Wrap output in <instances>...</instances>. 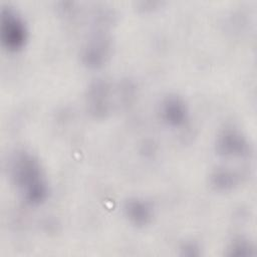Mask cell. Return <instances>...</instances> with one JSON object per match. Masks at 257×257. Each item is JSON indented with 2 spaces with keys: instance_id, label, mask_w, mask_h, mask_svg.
Segmentation results:
<instances>
[{
  "instance_id": "6",
  "label": "cell",
  "mask_w": 257,
  "mask_h": 257,
  "mask_svg": "<svg viewBox=\"0 0 257 257\" xmlns=\"http://www.w3.org/2000/svg\"><path fill=\"white\" fill-rule=\"evenodd\" d=\"M160 113L168 125L179 127L188 120L189 108L183 97L178 94H168L161 101Z\"/></svg>"
},
{
  "instance_id": "9",
  "label": "cell",
  "mask_w": 257,
  "mask_h": 257,
  "mask_svg": "<svg viewBox=\"0 0 257 257\" xmlns=\"http://www.w3.org/2000/svg\"><path fill=\"white\" fill-rule=\"evenodd\" d=\"M252 254H254V246L244 237L233 239L228 246V255L230 256H249Z\"/></svg>"
},
{
  "instance_id": "3",
  "label": "cell",
  "mask_w": 257,
  "mask_h": 257,
  "mask_svg": "<svg viewBox=\"0 0 257 257\" xmlns=\"http://www.w3.org/2000/svg\"><path fill=\"white\" fill-rule=\"evenodd\" d=\"M215 150L223 157H247L251 153V146L239 130L226 127L218 134Z\"/></svg>"
},
{
  "instance_id": "8",
  "label": "cell",
  "mask_w": 257,
  "mask_h": 257,
  "mask_svg": "<svg viewBox=\"0 0 257 257\" xmlns=\"http://www.w3.org/2000/svg\"><path fill=\"white\" fill-rule=\"evenodd\" d=\"M241 173L236 170H231L225 167L215 169L210 177L209 182L211 187L220 192H226L234 189L241 182Z\"/></svg>"
},
{
  "instance_id": "7",
  "label": "cell",
  "mask_w": 257,
  "mask_h": 257,
  "mask_svg": "<svg viewBox=\"0 0 257 257\" xmlns=\"http://www.w3.org/2000/svg\"><path fill=\"white\" fill-rule=\"evenodd\" d=\"M122 208L128 222L136 227H145L153 221L154 207L144 198L131 197L124 201Z\"/></svg>"
},
{
  "instance_id": "4",
  "label": "cell",
  "mask_w": 257,
  "mask_h": 257,
  "mask_svg": "<svg viewBox=\"0 0 257 257\" xmlns=\"http://www.w3.org/2000/svg\"><path fill=\"white\" fill-rule=\"evenodd\" d=\"M112 42L110 37L103 33L94 35L89 39L80 51V58L84 65L97 68L103 65L110 57Z\"/></svg>"
},
{
  "instance_id": "1",
  "label": "cell",
  "mask_w": 257,
  "mask_h": 257,
  "mask_svg": "<svg viewBox=\"0 0 257 257\" xmlns=\"http://www.w3.org/2000/svg\"><path fill=\"white\" fill-rule=\"evenodd\" d=\"M8 173L23 201L31 206L48 197V185L37 157L25 149L15 150L8 160Z\"/></svg>"
},
{
  "instance_id": "2",
  "label": "cell",
  "mask_w": 257,
  "mask_h": 257,
  "mask_svg": "<svg viewBox=\"0 0 257 257\" xmlns=\"http://www.w3.org/2000/svg\"><path fill=\"white\" fill-rule=\"evenodd\" d=\"M0 37L2 45L12 52L22 49L28 39V29L24 19L9 5L1 6Z\"/></svg>"
},
{
  "instance_id": "5",
  "label": "cell",
  "mask_w": 257,
  "mask_h": 257,
  "mask_svg": "<svg viewBox=\"0 0 257 257\" xmlns=\"http://www.w3.org/2000/svg\"><path fill=\"white\" fill-rule=\"evenodd\" d=\"M111 90V83L104 79H97L90 84L86 96L87 106L89 112L95 117H105L110 112Z\"/></svg>"
},
{
  "instance_id": "10",
  "label": "cell",
  "mask_w": 257,
  "mask_h": 257,
  "mask_svg": "<svg viewBox=\"0 0 257 257\" xmlns=\"http://www.w3.org/2000/svg\"><path fill=\"white\" fill-rule=\"evenodd\" d=\"M181 251H182V255H186V256H197L200 254V246L198 245V243L193 242V241H188L185 242L182 246H181Z\"/></svg>"
}]
</instances>
